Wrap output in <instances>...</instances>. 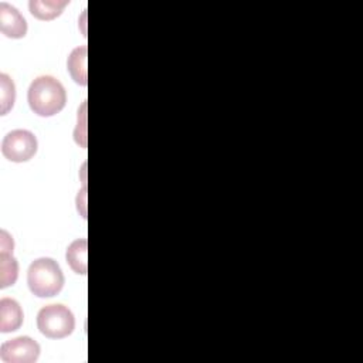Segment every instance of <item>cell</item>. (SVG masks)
<instances>
[{
	"instance_id": "30bf717a",
	"label": "cell",
	"mask_w": 363,
	"mask_h": 363,
	"mask_svg": "<svg viewBox=\"0 0 363 363\" xmlns=\"http://www.w3.org/2000/svg\"><path fill=\"white\" fill-rule=\"evenodd\" d=\"M67 4V0H31L28 3V9L34 17L47 21L57 18Z\"/></svg>"
},
{
	"instance_id": "4fadbf2b",
	"label": "cell",
	"mask_w": 363,
	"mask_h": 363,
	"mask_svg": "<svg viewBox=\"0 0 363 363\" xmlns=\"http://www.w3.org/2000/svg\"><path fill=\"white\" fill-rule=\"evenodd\" d=\"M0 237H1V251L4 252H13V238L9 235V233L6 230L0 231Z\"/></svg>"
},
{
	"instance_id": "3957f363",
	"label": "cell",
	"mask_w": 363,
	"mask_h": 363,
	"mask_svg": "<svg viewBox=\"0 0 363 363\" xmlns=\"http://www.w3.org/2000/svg\"><path fill=\"white\" fill-rule=\"evenodd\" d=\"M37 328L50 339H62L72 333L75 318L72 312L61 303L47 305L41 308L37 315Z\"/></svg>"
},
{
	"instance_id": "7c38bea8",
	"label": "cell",
	"mask_w": 363,
	"mask_h": 363,
	"mask_svg": "<svg viewBox=\"0 0 363 363\" xmlns=\"http://www.w3.org/2000/svg\"><path fill=\"white\" fill-rule=\"evenodd\" d=\"M16 101V86L13 79L7 74H0V112L6 115L14 105Z\"/></svg>"
},
{
	"instance_id": "7a4b0ae2",
	"label": "cell",
	"mask_w": 363,
	"mask_h": 363,
	"mask_svg": "<svg viewBox=\"0 0 363 363\" xmlns=\"http://www.w3.org/2000/svg\"><path fill=\"white\" fill-rule=\"evenodd\" d=\"M64 281V274L52 258H38L28 267L27 284L30 291L38 298L55 296L62 289Z\"/></svg>"
},
{
	"instance_id": "8fae6325",
	"label": "cell",
	"mask_w": 363,
	"mask_h": 363,
	"mask_svg": "<svg viewBox=\"0 0 363 363\" xmlns=\"http://www.w3.org/2000/svg\"><path fill=\"white\" fill-rule=\"evenodd\" d=\"M18 277V262L11 252L1 251L0 254V288L4 289L14 285Z\"/></svg>"
},
{
	"instance_id": "6da1fadb",
	"label": "cell",
	"mask_w": 363,
	"mask_h": 363,
	"mask_svg": "<svg viewBox=\"0 0 363 363\" xmlns=\"http://www.w3.org/2000/svg\"><path fill=\"white\" fill-rule=\"evenodd\" d=\"M27 101L34 113L48 118L62 111L67 102V92L57 78L41 75L30 84Z\"/></svg>"
},
{
	"instance_id": "5b68a950",
	"label": "cell",
	"mask_w": 363,
	"mask_h": 363,
	"mask_svg": "<svg viewBox=\"0 0 363 363\" xmlns=\"http://www.w3.org/2000/svg\"><path fill=\"white\" fill-rule=\"evenodd\" d=\"M40 352V345L34 339L18 336L0 346V359L6 363H34Z\"/></svg>"
},
{
	"instance_id": "277c9868",
	"label": "cell",
	"mask_w": 363,
	"mask_h": 363,
	"mask_svg": "<svg viewBox=\"0 0 363 363\" xmlns=\"http://www.w3.org/2000/svg\"><path fill=\"white\" fill-rule=\"evenodd\" d=\"M37 138L33 132L26 129H16L9 132L1 142L3 156L14 163L30 160L37 153Z\"/></svg>"
},
{
	"instance_id": "9c48e42d",
	"label": "cell",
	"mask_w": 363,
	"mask_h": 363,
	"mask_svg": "<svg viewBox=\"0 0 363 363\" xmlns=\"http://www.w3.org/2000/svg\"><path fill=\"white\" fill-rule=\"evenodd\" d=\"M86 252H88V241L85 238H78L72 241L67 248V262L69 268L81 275H85L88 271L86 264Z\"/></svg>"
},
{
	"instance_id": "52a82bcc",
	"label": "cell",
	"mask_w": 363,
	"mask_h": 363,
	"mask_svg": "<svg viewBox=\"0 0 363 363\" xmlns=\"http://www.w3.org/2000/svg\"><path fill=\"white\" fill-rule=\"evenodd\" d=\"M23 309L20 303L13 298L0 299V332L9 333L17 330L23 325Z\"/></svg>"
},
{
	"instance_id": "ba28073f",
	"label": "cell",
	"mask_w": 363,
	"mask_h": 363,
	"mask_svg": "<svg viewBox=\"0 0 363 363\" xmlns=\"http://www.w3.org/2000/svg\"><path fill=\"white\" fill-rule=\"evenodd\" d=\"M86 57H88V48H86V45H81V47L74 48L67 60V69H68L71 78L82 86H86V84H88Z\"/></svg>"
},
{
	"instance_id": "8992f818",
	"label": "cell",
	"mask_w": 363,
	"mask_h": 363,
	"mask_svg": "<svg viewBox=\"0 0 363 363\" xmlns=\"http://www.w3.org/2000/svg\"><path fill=\"white\" fill-rule=\"evenodd\" d=\"M0 31L9 38H23L27 33V21L11 4L0 3Z\"/></svg>"
}]
</instances>
